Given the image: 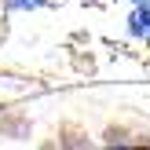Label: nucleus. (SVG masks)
I'll use <instances>...</instances> for the list:
<instances>
[{"instance_id": "1", "label": "nucleus", "mask_w": 150, "mask_h": 150, "mask_svg": "<svg viewBox=\"0 0 150 150\" xmlns=\"http://www.w3.org/2000/svg\"><path fill=\"white\" fill-rule=\"evenodd\" d=\"M103 143H106V150H132V146H139V143H150V132L121 121V125H106Z\"/></svg>"}, {"instance_id": "2", "label": "nucleus", "mask_w": 150, "mask_h": 150, "mask_svg": "<svg viewBox=\"0 0 150 150\" xmlns=\"http://www.w3.org/2000/svg\"><path fill=\"white\" fill-rule=\"evenodd\" d=\"M29 132H33V121H29V114H22V110H0V139H29Z\"/></svg>"}, {"instance_id": "3", "label": "nucleus", "mask_w": 150, "mask_h": 150, "mask_svg": "<svg viewBox=\"0 0 150 150\" xmlns=\"http://www.w3.org/2000/svg\"><path fill=\"white\" fill-rule=\"evenodd\" d=\"M55 143H59V150H92V136H88L81 125L62 121L59 132H55Z\"/></svg>"}, {"instance_id": "4", "label": "nucleus", "mask_w": 150, "mask_h": 150, "mask_svg": "<svg viewBox=\"0 0 150 150\" xmlns=\"http://www.w3.org/2000/svg\"><path fill=\"white\" fill-rule=\"evenodd\" d=\"M128 33L136 37V40L150 44V7L146 4H136V11L128 15Z\"/></svg>"}, {"instance_id": "5", "label": "nucleus", "mask_w": 150, "mask_h": 150, "mask_svg": "<svg viewBox=\"0 0 150 150\" xmlns=\"http://www.w3.org/2000/svg\"><path fill=\"white\" fill-rule=\"evenodd\" d=\"M48 0H4L7 11H29V7H44Z\"/></svg>"}, {"instance_id": "6", "label": "nucleus", "mask_w": 150, "mask_h": 150, "mask_svg": "<svg viewBox=\"0 0 150 150\" xmlns=\"http://www.w3.org/2000/svg\"><path fill=\"white\" fill-rule=\"evenodd\" d=\"M40 150H59V143H55V139H51V143H44Z\"/></svg>"}, {"instance_id": "7", "label": "nucleus", "mask_w": 150, "mask_h": 150, "mask_svg": "<svg viewBox=\"0 0 150 150\" xmlns=\"http://www.w3.org/2000/svg\"><path fill=\"white\" fill-rule=\"evenodd\" d=\"M132 150H150V143H139V146H132Z\"/></svg>"}, {"instance_id": "8", "label": "nucleus", "mask_w": 150, "mask_h": 150, "mask_svg": "<svg viewBox=\"0 0 150 150\" xmlns=\"http://www.w3.org/2000/svg\"><path fill=\"white\" fill-rule=\"evenodd\" d=\"M132 4H146V7H150V0H132Z\"/></svg>"}]
</instances>
